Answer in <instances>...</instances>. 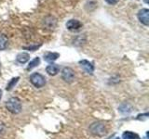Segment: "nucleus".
Returning <instances> with one entry per match:
<instances>
[{"mask_svg": "<svg viewBox=\"0 0 149 139\" xmlns=\"http://www.w3.org/2000/svg\"><path fill=\"white\" fill-rule=\"evenodd\" d=\"M7 109L12 114H19L22 111V102L18 97H10L6 102Z\"/></svg>", "mask_w": 149, "mask_h": 139, "instance_id": "obj_1", "label": "nucleus"}, {"mask_svg": "<svg viewBox=\"0 0 149 139\" xmlns=\"http://www.w3.org/2000/svg\"><path fill=\"white\" fill-rule=\"evenodd\" d=\"M88 130H90L91 133L95 136H102L106 133L105 124L102 122H93L88 128Z\"/></svg>", "mask_w": 149, "mask_h": 139, "instance_id": "obj_2", "label": "nucleus"}, {"mask_svg": "<svg viewBox=\"0 0 149 139\" xmlns=\"http://www.w3.org/2000/svg\"><path fill=\"white\" fill-rule=\"evenodd\" d=\"M30 82L36 88H41L46 85V78L42 74L35 72L30 76Z\"/></svg>", "mask_w": 149, "mask_h": 139, "instance_id": "obj_3", "label": "nucleus"}, {"mask_svg": "<svg viewBox=\"0 0 149 139\" xmlns=\"http://www.w3.org/2000/svg\"><path fill=\"white\" fill-rule=\"evenodd\" d=\"M62 79L67 83H71L74 80V72L70 67H64L62 70Z\"/></svg>", "mask_w": 149, "mask_h": 139, "instance_id": "obj_4", "label": "nucleus"}, {"mask_svg": "<svg viewBox=\"0 0 149 139\" xmlns=\"http://www.w3.org/2000/svg\"><path fill=\"white\" fill-rule=\"evenodd\" d=\"M138 20L144 26L149 25V10L147 8H142L138 12Z\"/></svg>", "mask_w": 149, "mask_h": 139, "instance_id": "obj_5", "label": "nucleus"}, {"mask_svg": "<svg viewBox=\"0 0 149 139\" xmlns=\"http://www.w3.org/2000/svg\"><path fill=\"white\" fill-rule=\"evenodd\" d=\"M78 63H79V65H80V67H81L87 73H88V74H92L93 72H94V65H93L91 62L88 61V60L82 59V60H80V61H79Z\"/></svg>", "mask_w": 149, "mask_h": 139, "instance_id": "obj_6", "label": "nucleus"}, {"mask_svg": "<svg viewBox=\"0 0 149 139\" xmlns=\"http://www.w3.org/2000/svg\"><path fill=\"white\" fill-rule=\"evenodd\" d=\"M82 27V23L78 20H70L66 22V28L69 31H78Z\"/></svg>", "mask_w": 149, "mask_h": 139, "instance_id": "obj_7", "label": "nucleus"}, {"mask_svg": "<svg viewBox=\"0 0 149 139\" xmlns=\"http://www.w3.org/2000/svg\"><path fill=\"white\" fill-rule=\"evenodd\" d=\"M46 72L47 73L49 74L50 76H55L57 75L60 72V67L58 66L57 64H49L48 67L46 68Z\"/></svg>", "mask_w": 149, "mask_h": 139, "instance_id": "obj_8", "label": "nucleus"}, {"mask_svg": "<svg viewBox=\"0 0 149 139\" xmlns=\"http://www.w3.org/2000/svg\"><path fill=\"white\" fill-rule=\"evenodd\" d=\"M59 57H60V54L56 52H47L44 54V59L47 62H53Z\"/></svg>", "mask_w": 149, "mask_h": 139, "instance_id": "obj_9", "label": "nucleus"}, {"mask_svg": "<svg viewBox=\"0 0 149 139\" xmlns=\"http://www.w3.org/2000/svg\"><path fill=\"white\" fill-rule=\"evenodd\" d=\"M30 59V56L29 54H27V53H20V54H18L17 55V57H16V60L19 62V63H21V64H24L26 63L28 60Z\"/></svg>", "mask_w": 149, "mask_h": 139, "instance_id": "obj_10", "label": "nucleus"}, {"mask_svg": "<svg viewBox=\"0 0 149 139\" xmlns=\"http://www.w3.org/2000/svg\"><path fill=\"white\" fill-rule=\"evenodd\" d=\"M44 24L47 28H49V29H53L56 26V20L51 16L47 17L44 20Z\"/></svg>", "mask_w": 149, "mask_h": 139, "instance_id": "obj_11", "label": "nucleus"}, {"mask_svg": "<svg viewBox=\"0 0 149 139\" xmlns=\"http://www.w3.org/2000/svg\"><path fill=\"white\" fill-rule=\"evenodd\" d=\"M8 39L6 34H0V50H5L8 47Z\"/></svg>", "mask_w": 149, "mask_h": 139, "instance_id": "obj_12", "label": "nucleus"}, {"mask_svg": "<svg viewBox=\"0 0 149 139\" xmlns=\"http://www.w3.org/2000/svg\"><path fill=\"white\" fill-rule=\"evenodd\" d=\"M39 64H40V58L38 57H36L34 59H32L31 61L29 62V64H28L26 70H27V71H31V70H33L34 68L38 66Z\"/></svg>", "mask_w": 149, "mask_h": 139, "instance_id": "obj_13", "label": "nucleus"}, {"mask_svg": "<svg viewBox=\"0 0 149 139\" xmlns=\"http://www.w3.org/2000/svg\"><path fill=\"white\" fill-rule=\"evenodd\" d=\"M19 80H20V77H14V78H12L11 80L8 83V85H7V87H6L7 91L12 90L13 87H15V85H17V83L19 82Z\"/></svg>", "mask_w": 149, "mask_h": 139, "instance_id": "obj_14", "label": "nucleus"}, {"mask_svg": "<svg viewBox=\"0 0 149 139\" xmlns=\"http://www.w3.org/2000/svg\"><path fill=\"white\" fill-rule=\"evenodd\" d=\"M122 138L123 139H140V136H138L137 133H132V132H130V131H127V132L123 133Z\"/></svg>", "mask_w": 149, "mask_h": 139, "instance_id": "obj_15", "label": "nucleus"}, {"mask_svg": "<svg viewBox=\"0 0 149 139\" xmlns=\"http://www.w3.org/2000/svg\"><path fill=\"white\" fill-rule=\"evenodd\" d=\"M40 46V45H35V46H28V47H24L25 49H29V50H31V51H35V50H36L37 48H38Z\"/></svg>", "mask_w": 149, "mask_h": 139, "instance_id": "obj_16", "label": "nucleus"}, {"mask_svg": "<svg viewBox=\"0 0 149 139\" xmlns=\"http://www.w3.org/2000/svg\"><path fill=\"white\" fill-rule=\"evenodd\" d=\"M105 1L108 3L109 5H115V4L118 3L119 0H105Z\"/></svg>", "mask_w": 149, "mask_h": 139, "instance_id": "obj_17", "label": "nucleus"}, {"mask_svg": "<svg viewBox=\"0 0 149 139\" xmlns=\"http://www.w3.org/2000/svg\"><path fill=\"white\" fill-rule=\"evenodd\" d=\"M1 97H2V90L0 89V99H1Z\"/></svg>", "mask_w": 149, "mask_h": 139, "instance_id": "obj_18", "label": "nucleus"}, {"mask_svg": "<svg viewBox=\"0 0 149 139\" xmlns=\"http://www.w3.org/2000/svg\"><path fill=\"white\" fill-rule=\"evenodd\" d=\"M143 2L146 3V4H148L149 3V0H143Z\"/></svg>", "mask_w": 149, "mask_h": 139, "instance_id": "obj_19", "label": "nucleus"}, {"mask_svg": "<svg viewBox=\"0 0 149 139\" xmlns=\"http://www.w3.org/2000/svg\"><path fill=\"white\" fill-rule=\"evenodd\" d=\"M116 139H120V138H119V137H118V138H116Z\"/></svg>", "mask_w": 149, "mask_h": 139, "instance_id": "obj_20", "label": "nucleus"}]
</instances>
